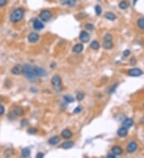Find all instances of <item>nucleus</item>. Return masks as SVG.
<instances>
[{
    "label": "nucleus",
    "mask_w": 144,
    "mask_h": 158,
    "mask_svg": "<svg viewBox=\"0 0 144 158\" xmlns=\"http://www.w3.org/2000/svg\"><path fill=\"white\" fill-rule=\"evenodd\" d=\"M117 133H118V135H119V137H123L127 136V129L125 128V127H122V128H120L118 130Z\"/></svg>",
    "instance_id": "18"
},
{
    "label": "nucleus",
    "mask_w": 144,
    "mask_h": 158,
    "mask_svg": "<svg viewBox=\"0 0 144 158\" xmlns=\"http://www.w3.org/2000/svg\"><path fill=\"white\" fill-rule=\"evenodd\" d=\"M31 154V150L29 148H25L22 150V156L24 157H28Z\"/></svg>",
    "instance_id": "24"
},
{
    "label": "nucleus",
    "mask_w": 144,
    "mask_h": 158,
    "mask_svg": "<svg viewBox=\"0 0 144 158\" xmlns=\"http://www.w3.org/2000/svg\"><path fill=\"white\" fill-rule=\"evenodd\" d=\"M130 54H131V51H129V50H127V51H125L123 52V57H128Z\"/></svg>",
    "instance_id": "34"
},
{
    "label": "nucleus",
    "mask_w": 144,
    "mask_h": 158,
    "mask_svg": "<svg viewBox=\"0 0 144 158\" xmlns=\"http://www.w3.org/2000/svg\"><path fill=\"white\" fill-rule=\"evenodd\" d=\"M103 47L106 50L111 49L113 47V42H112V41H104L103 44Z\"/></svg>",
    "instance_id": "21"
},
{
    "label": "nucleus",
    "mask_w": 144,
    "mask_h": 158,
    "mask_svg": "<svg viewBox=\"0 0 144 158\" xmlns=\"http://www.w3.org/2000/svg\"><path fill=\"white\" fill-rule=\"evenodd\" d=\"M133 124H134V121H132L131 118H127L123 122V127L128 129V128H131V127L133 125Z\"/></svg>",
    "instance_id": "13"
},
{
    "label": "nucleus",
    "mask_w": 144,
    "mask_h": 158,
    "mask_svg": "<svg viewBox=\"0 0 144 158\" xmlns=\"http://www.w3.org/2000/svg\"><path fill=\"white\" fill-rule=\"evenodd\" d=\"M94 10H95V13L97 15H99L102 12V8H101V6H95V7H94Z\"/></svg>",
    "instance_id": "29"
},
{
    "label": "nucleus",
    "mask_w": 144,
    "mask_h": 158,
    "mask_svg": "<svg viewBox=\"0 0 144 158\" xmlns=\"http://www.w3.org/2000/svg\"><path fill=\"white\" fill-rule=\"evenodd\" d=\"M112 35L111 34H105L104 37H103V39L104 41H112Z\"/></svg>",
    "instance_id": "28"
},
{
    "label": "nucleus",
    "mask_w": 144,
    "mask_h": 158,
    "mask_svg": "<svg viewBox=\"0 0 144 158\" xmlns=\"http://www.w3.org/2000/svg\"><path fill=\"white\" fill-rule=\"evenodd\" d=\"M44 157V154L43 153H38L37 155H36V157L37 158H42V157Z\"/></svg>",
    "instance_id": "38"
},
{
    "label": "nucleus",
    "mask_w": 144,
    "mask_h": 158,
    "mask_svg": "<svg viewBox=\"0 0 144 158\" xmlns=\"http://www.w3.org/2000/svg\"><path fill=\"white\" fill-rule=\"evenodd\" d=\"M39 35L36 33H31L28 35V41L30 42H32V43H35V42H36L38 40H39Z\"/></svg>",
    "instance_id": "10"
},
{
    "label": "nucleus",
    "mask_w": 144,
    "mask_h": 158,
    "mask_svg": "<svg viewBox=\"0 0 144 158\" xmlns=\"http://www.w3.org/2000/svg\"><path fill=\"white\" fill-rule=\"evenodd\" d=\"M90 48H91L92 50H94V51H97V50L99 49L100 45H99V43H98V42L97 41H93V42H91V43H90Z\"/></svg>",
    "instance_id": "23"
},
{
    "label": "nucleus",
    "mask_w": 144,
    "mask_h": 158,
    "mask_svg": "<svg viewBox=\"0 0 144 158\" xmlns=\"http://www.w3.org/2000/svg\"><path fill=\"white\" fill-rule=\"evenodd\" d=\"M143 107H144V102H143Z\"/></svg>",
    "instance_id": "41"
},
{
    "label": "nucleus",
    "mask_w": 144,
    "mask_h": 158,
    "mask_svg": "<svg viewBox=\"0 0 144 158\" xmlns=\"http://www.w3.org/2000/svg\"><path fill=\"white\" fill-rule=\"evenodd\" d=\"M23 72L26 75V77L29 80H34L37 78L35 72V66L30 65H25L23 66Z\"/></svg>",
    "instance_id": "2"
},
{
    "label": "nucleus",
    "mask_w": 144,
    "mask_h": 158,
    "mask_svg": "<svg viewBox=\"0 0 144 158\" xmlns=\"http://www.w3.org/2000/svg\"><path fill=\"white\" fill-rule=\"evenodd\" d=\"M138 26L142 30H144V18H140L137 22Z\"/></svg>",
    "instance_id": "26"
},
{
    "label": "nucleus",
    "mask_w": 144,
    "mask_h": 158,
    "mask_svg": "<svg viewBox=\"0 0 144 158\" xmlns=\"http://www.w3.org/2000/svg\"><path fill=\"white\" fill-rule=\"evenodd\" d=\"M33 27H34V29H35V30H42L44 27V25H43V23L41 21L38 20V19H35V20L34 21V22H33Z\"/></svg>",
    "instance_id": "12"
},
{
    "label": "nucleus",
    "mask_w": 144,
    "mask_h": 158,
    "mask_svg": "<svg viewBox=\"0 0 144 158\" xmlns=\"http://www.w3.org/2000/svg\"><path fill=\"white\" fill-rule=\"evenodd\" d=\"M85 27H86V30H94V26L91 23H87L85 26Z\"/></svg>",
    "instance_id": "32"
},
{
    "label": "nucleus",
    "mask_w": 144,
    "mask_h": 158,
    "mask_svg": "<svg viewBox=\"0 0 144 158\" xmlns=\"http://www.w3.org/2000/svg\"><path fill=\"white\" fill-rule=\"evenodd\" d=\"M79 39L82 42H87L90 40V35L87 32L82 31L79 34Z\"/></svg>",
    "instance_id": "8"
},
{
    "label": "nucleus",
    "mask_w": 144,
    "mask_h": 158,
    "mask_svg": "<svg viewBox=\"0 0 144 158\" xmlns=\"http://www.w3.org/2000/svg\"><path fill=\"white\" fill-rule=\"evenodd\" d=\"M107 157H109V158H115V154H109V155H107Z\"/></svg>",
    "instance_id": "39"
},
{
    "label": "nucleus",
    "mask_w": 144,
    "mask_h": 158,
    "mask_svg": "<svg viewBox=\"0 0 144 158\" xmlns=\"http://www.w3.org/2000/svg\"><path fill=\"white\" fill-rule=\"evenodd\" d=\"M111 151L115 156H118V155H121V154L123 153V149L120 148L119 146H115V147L112 148Z\"/></svg>",
    "instance_id": "15"
},
{
    "label": "nucleus",
    "mask_w": 144,
    "mask_h": 158,
    "mask_svg": "<svg viewBox=\"0 0 144 158\" xmlns=\"http://www.w3.org/2000/svg\"><path fill=\"white\" fill-rule=\"evenodd\" d=\"M83 51V45L82 44H77L73 47V51L75 53H81Z\"/></svg>",
    "instance_id": "20"
},
{
    "label": "nucleus",
    "mask_w": 144,
    "mask_h": 158,
    "mask_svg": "<svg viewBox=\"0 0 144 158\" xmlns=\"http://www.w3.org/2000/svg\"><path fill=\"white\" fill-rule=\"evenodd\" d=\"M74 141H67L66 142H64V143L62 145V148L63 149H71V147H73L74 146Z\"/></svg>",
    "instance_id": "16"
},
{
    "label": "nucleus",
    "mask_w": 144,
    "mask_h": 158,
    "mask_svg": "<svg viewBox=\"0 0 144 158\" xmlns=\"http://www.w3.org/2000/svg\"><path fill=\"white\" fill-rule=\"evenodd\" d=\"M76 98H77L78 101H82V100L84 98V94H83V93H78L76 95Z\"/></svg>",
    "instance_id": "30"
},
{
    "label": "nucleus",
    "mask_w": 144,
    "mask_h": 158,
    "mask_svg": "<svg viewBox=\"0 0 144 158\" xmlns=\"http://www.w3.org/2000/svg\"><path fill=\"white\" fill-rule=\"evenodd\" d=\"M24 15V11L22 8H17L13 10V12L10 15V20L13 23H17L20 22Z\"/></svg>",
    "instance_id": "1"
},
{
    "label": "nucleus",
    "mask_w": 144,
    "mask_h": 158,
    "mask_svg": "<svg viewBox=\"0 0 144 158\" xmlns=\"http://www.w3.org/2000/svg\"><path fill=\"white\" fill-rule=\"evenodd\" d=\"M22 72H23V67L20 65H15V66H14L12 68V70H11V73L14 75H19Z\"/></svg>",
    "instance_id": "6"
},
{
    "label": "nucleus",
    "mask_w": 144,
    "mask_h": 158,
    "mask_svg": "<svg viewBox=\"0 0 144 158\" xmlns=\"http://www.w3.org/2000/svg\"><path fill=\"white\" fill-rule=\"evenodd\" d=\"M51 84L57 91L62 90V79L59 75H55L51 78Z\"/></svg>",
    "instance_id": "3"
},
{
    "label": "nucleus",
    "mask_w": 144,
    "mask_h": 158,
    "mask_svg": "<svg viewBox=\"0 0 144 158\" xmlns=\"http://www.w3.org/2000/svg\"><path fill=\"white\" fill-rule=\"evenodd\" d=\"M27 132H28V133H30V134H35V133H36L38 132V130H37L35 128H31V129H29L27 130Z\"/></svg>",
    "instance_id": "31"
},
{
    "label": "nucleus",
    "mask_w": 144,
    "mask_h": 158,
    "mask_svg": "<svg viewBox=\"0 0 144 158\" xmlns=\"http://www.w3.org/2000/svg\"><path fill=\"white\" fill-rule=\"evenodd\" d=\"M105 18L108 19V20H111V21H114V20H115L116 19V15L112 13V12H107L105 14Z\"/></svg>",
    "instance_id": "19"
},
{
    "label": "nucleus",
    "mask_w": 144,
    "mask_h": 158,
    "mask_svg": "<svg viewBox=\"0 0 144 158\" xmlns=\"http://www.w3.org/2000/svg\"><path fill=\"white\" fill-rule=\"evenodd\" d=\"M81 110H82V106L78 105V106H77V107H76V108H75V109H74V113H80V112H81Z\"/></svg>",
    "instance_id": "33"
},
{
    "label": "nucleus",
    "mask_w": 144,
    "mask_h": 158,
    "mask_svg": "<svg viewBox=\"0 0 144 158\" xmlns=\"http://www.w3.org/2000/svg\"><path fill=\"white\" fill-rule=\"evenodd\" d=\"M6 0H0V7H2L6 5Z\"/></svg>",
    "instance_id": "35"
},
{
    "label": "nucleus",
    "mask_w": 144,
    "mask_h": 158,
    "mask_svg": "<svg viewBox=\"0 0 144 158\" xmlns=\"http://www.w3.org/2000/svg\"><path fill=\"white\" fill-rule=\"evenodd\" d=\"M137 1H138V0H133V4H134V5H135V4H136V2H137Z\"/></svg>",
    "instance_id": "40"
},
{
    "label": "nucleus",
    "mask_w": 144,
    "mask_h": 158,
    "mask_svg": "<svg viewBox=\"0 0 144 158\" xmlns=\"http://www.w3.org/2000/svg\"><path fill=\"white\" fill-rule=\"evenodd\" d=\"M39 17L40 18V19H41L42 21L47 22V21H49L51 18L52 14H51V11L47 10H42L41 12H40V14H39Z\"/></svg>",
    "instance_id": "4"
},
{
    "label": "nucleus",
    "mask_w": 144,
    "mask_h": 158,
    "mask_svg": "<svg viewBox=\"0 0 144 158\" xmlns=\"http://www.w3.org/2000/svg\"><path fill=\"white\" fill-rule=\"evenodd\" d=\"M28 124V121L26 120V119H24V120H22V121H21V125H22L23 126L24 125H27Z\"/></svg>",
    "instance_id": "37"
},
{
    "label": "nucleus",
    "mask_w": 144,
    "mask_h": 158,
    "mask_svg": "<svg viewBox=\"0 0 144 158\" xmlns=\"http://www.w3.org/2000/svg\"><path fill=\"white\" fill-rule=\"evenodd\" d=\"M143 74V71L139 68H133L128 71V75L131 77H139Z\"/></svg>",
    "instance_id": "5"
},
{
    "label": "nucleus",
    "mask_w": 144,
    "mask_h": 158,
    "mask_svg": "<svg viewBox=\"0 0 144 158\" xmlns=\"http://www.w3.org/2000/svg\"><path fill=\"white\" fill-rule=\"evenodd\" d=\"M48 142H49V144L51 145H55L60 142V138L59 137H53L51 138V139H49Z\"/></svg>",
    "instance_id": "17"
},
{
    "label": "nucleus",
    "mask_w": 144,
    "mask_h": 158,
    "mask_svg": "<svg viewBox=\"0 0 144 158\" xmlns=\"http://www.w3.org/2000/svg\"><path fill=\"white\" fill-rule=\"evenodd\" d=\"M4 111H5L4 107H3L2 105H0V115H2L3 113H4Z\"/></svg>",
    "instance_id": "36"
},
{
    "label": "nucleus",
    "mask_w": 144,
    "mask_h": 158,
    "mask_svg": "<svg viewBox=\"0 0 144 158\" xmlns=\"http://www.w3.org/2000/svg\"><path fill=\"white\" fill-rule=\"evenodd\" d=\"M60 4L63 6H74L76 4V0H60Z\"/></svg>",
    "instance_id": "11"
},
{
    "label": "nucleus",
    "mask_w": 144,
    "mask_h": 158,
    "mask_svg": "<svg viewBox=\"0 0 144 158\" xmlns=\"http://www.w3.org/2000/svg\"><path fill=\"white\" fill-rule=\"evenodd\" d=\"M64 100L68 103H71L74 102V98H72L71 96H65V97H64Z\"/></svg>",
    "instance_id": "27"
},
{
    "label": "nucleus",
    "mask_w": 144,
    "mask_h": 158,
    "mask_svg": "<svg viewBox=\"0 0 144 158\" xmlns=\"http://www.w3.org/2000/svg\"><path fill=\"white\" fill-rule=\"evenodd\" d=\"M137 148H138V144L135 141H131L127 145V152L130 153H134L135 151H136Z\"/></svg>",
    "instance_id": "7"
},
{
    "label": "nucleus",
    "mask_w": 144,
    "mask_h": 158,
    "mask_svg": "<svg viewBox=\"0 0 144 158\" xmlns=\"http://www.w3.org/2000/svg\"><path fill=\"white\" fill-rule=\"evenodd\" d=\"M35 72L37 77H43L47 75V71L41 67H35Z\"/></svg>",
    "instance_id": "9"
},
{
    "label": "nucleus",
    "mask_w": 144,
    "mask_h": 158,
    "mask_svg": "<svg viewBox=\"0 0 144 158\" xmlns=\"http://www.w3.org/2000/svg\"><path fill=\"white\" fill-rule=\"evenodd\" d=\"M129 6H130V3H129V2H127V1H123L119 3V7L123 10L128 8Z\"/></svg>",
    "instance_id": "25"
},
{
    "label": "nucleus",
    "mask_w": 144,
    "mask_h": 158,
    "mask_svg": "<svg viewBox=\"0 0 144 158\" xmlns=\"http://www.w3.org/2000/svg\"><path fill=\"white\" fill-rule=\"evenodd\" d=\"M13 112L15 113L16 116H22V115L23 114V109H22V107H19V106L14 108V109Z\"/></svg>",
    "instance_id": "22"
},
{
    "label": "nucleus",
    "mask_w": 144,
    "mask_h": 158,
    "mask_svg": "<svg viewBox=\"0 0 144 158\" xmlns=\"http://www.w3.org/2000/svg\"><path fill=\"white\" fill-rule=\"evenodd\" d=\"M61 135L63 138H65V139H69V138H71V137H72V133L69 129H64L61 133Z\"/></svg>",
    "instance_id": "14"
}]
</instances>
